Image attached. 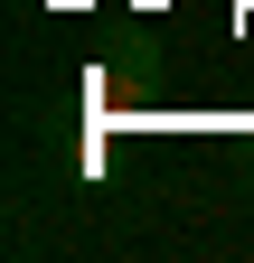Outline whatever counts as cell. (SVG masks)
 I'll return each instance as SVG.
<instances>
[]
</instances>
